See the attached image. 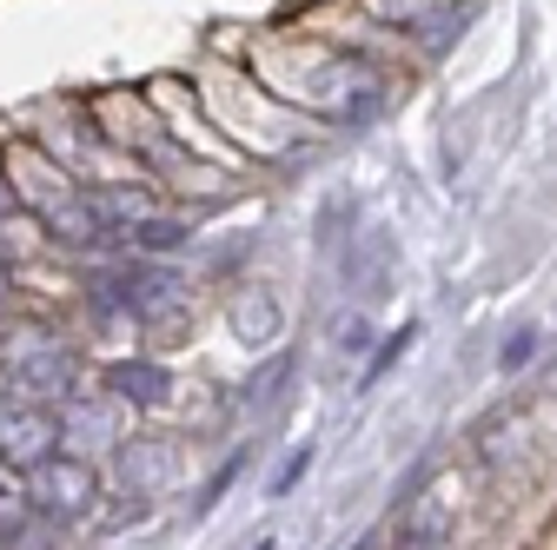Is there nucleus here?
<instances>
[{"label": "nucleus", "instance_id": "nucleus-1", "mask_svg": "<svg viewBox=\"0 0 557 550\" xmlns=\"http://www.w3.org/2000/svg\"><path fill=\"white\" fill-rule=\"evenodd\" d=\"M27 504L47 511V517H81L94 504V471H87V458H60V451L40 458L34 477H27Z\"/></svg>", "mask_w": 557, "mask_h": 550}, {"label": "nucleus", "instance_id": "nucleus-2", "mask_svg": "<svg viewBox=\"0 0 557 550\" xmlns=\"http://www.w3.org/2000/svg\"><path fill=\"white\" fill-rule=\"evenodd\" d=\"M107 292H100V305H126V312H139V318H153V325H166V318H180L186 312V286L173 279V272H126V279H100Z\"/></svg>", "mask_w": 557, "mask_h": 550}, {"label": "nucleus", "instance_id": "nucleus-3", "mask_svg": "<svg viewBox=\"0 0 557 550\" xmlns=\"http://www.w3.org/2000/svg\"><path fill=\"white\" fill-rule=\"evenodd\" d=\"M53 445H60V425L47 411H34V398H0V458L34 471L40 458H53Z\"/></svg>", "mask_w": 557, "mask_h": 550}, {"label": "nucleus", "instance_id": "nucleus-4", "mask_svg": "<svg viewBox=\"0 0 557 550\" xmlns=\"http://www.w3.org/2000/svg\"><path fill=\"white\" fill-rule=\"evenodd\" d=\"M445 504L425 491V498H418L411 511H405V524H398V550H445Z\"/></svg>", "mask_w": 557, "mask_h": 550}, {"label": "nucleus", "instance_id": "nucleus-5", "mask_svg": "<svg viewBox=\"0 0 557 550\" xmlns=\"http://www.w3.org/2000/svg\"><path fill=\"white\" fill-rule=\"evenodd\" d=\"M107 385H113L126 404H160V398H166V372H160V365H139V359L113 365V372H107Z\"/></svg>", "mask_w": 557, "mask_h": 550}, {"label": "nucleus", "instance_id": "nucleus-6", "mask_svg": "<svg viewBox=\"0 0 557 550\" xmlns=\"http://www.w3.org/2000/svg\"><path fill=\"white\" fill-rule=\"evenodd\" d=\"M166 477H173V451L160 438H147L139 451H126V485L133 491H153V485H166Z\"/></svg>", "mask_w": 557, "mask_h": 550}, {"label": "nucleus", "instance_id": "nucleus-7", "mask_svg": "<svg viewBox=\"0 0 557 550\" xmlns=\"http://www.w3.org/2000/svg\"><path fill=\"white\" fill-rule=\"evenodd\" d=\"M14 378H21V385H34V391H60L66 378H74V359H66V352H40V359L14 365Z\"/></svg>", "mask_w": 557, "mask_h": 550}, {"label": "nucleus", "instance_id": "nucleus-8", "mask_svg": "<svg viewBox=\"0 0 557 550\" xmlns=\"http://www.w3.org/2000/svg\"><path fill=\"white\" fill-rule=\"evenodd\" d=\"M385 259H392V246H385V239H372L359 259H345V272L359 279V292H366V299H379V292H385Z\"/></svg>", "mask_w": 557, "mask_h": 550}, {"label": "nucleus", "instance_id": "nucleus-9", "mask_svg": "<svg viewBox=\"0 0 557 550\" xmlns=\"http://www.w3.org/2000/svg\"><path fill=\"white\" fill-rule=\"evenodd\" d=\"M53 233L60 239H74V246H87V239H100V213H94V205H53Z\"/></svg>", "mask_w": 557, "mask_h": 550}, {"label": "nucleus", "instance_id": "nucleus-10", "mask_svg": "<svg viewBox=\"0 0 557 550\" xmlns=\"http://www.w3.org/2000/svg\"><path fill=\"white\" fill-rule=\"evenodd\" d=\"M126 239H133L139 252H166V246H180V239H186V226H173V220H133V226H126Z\"/></svg>", "mask_w": 557, "mask_h": 550}, {"label": "nucleus", "instance_id": "nucleus-11", "mask_svg": "<svg viewBox=\"0 0 557 550\" xmlns=\"http://www.w3.org/2000/svg\"><path fill=\"white\" fill-rule=\"evenodd\" d=\"M233 318H239V332H246V338H252V346H259V338H265V332H272V318H278V312H272V299H252V312H246V305H239V312H233Z\"/></svg>", "mask_w": 557, "mask_h": 550}, {"label": "nucleus", "instance_id": "nucleus-12", "mask_svg": "<svg viewBox=\"0 0 557 550\" xmlns=\"http://www.w3.org/2000/svg\"><path fill=\"white\" fill-rule=\"evenodd\" d=\"M306 464H312V451H306V445H299V451H293V458H286V464H278V471H272V498H286V491H293V485H299V477H306Z\"/></svg>", "mask_w": 557, "mask_h": 550}, {"label": "nucleus", "instance_id": "nucleus-13", "mask_svg": "<svg viewBox=\"0 0 557 550\" xmlns=\"http://www.w3.org/2000/svg\"><path fill=\"white\" fill-rule=\"evenodd\" d=\"M531 352H537V332H511V338H505V352H498V365L518 372V365H531Z\"/></svg>", "mask_w": 557, "mask_h": 550}, {"label": "nucleus", "instance_id": "nucleus-14", "mask_svg": "<svg viewBox=\"0 0 557 550\" xmlns=\"http://www.w3.org/2000/svg\"><path fill=\"white\" fill-rule=\"evenodd\" d=\"M286 372H293V365H286V359H272V365H265V372H259V378H252V391H246V398H252V404H265V398H272V391H278V385H286Z\"/></svg>", "mask_w": 557, "mask_h": 550}, {"label": "nucleus", "instance_id": "nucleus-15", "mask_svg": "<svg viewBox=\"0 0 557 550\" xmlns=\"http://www.w3.org/2000/svg\"><path fill=\"white\" fill-rule=\"evenodd\" d=\"M21 517H27V498H14L8 485H0V543H8V537L21 530Z\"/></svg>", "mask_w": 557, "mask_h": 550}, {"label": "nucleus", "instance_id": "nucleus-16", "mask_svg": "<svg viewBox=\"0 0 557 550\" xmlns=\"http://www.w3.org/2000/svg\"><path fill=\"white\" fill-rule=\"evenodd\" d=\"M338 346H345V352H359V346H366V318H359V312H352V318H338Z\"/></svg>", "mask_w": 557, "mask_h": 550}, {"label": "nucleus", "instance_id": "nucleus-17", "mask_svg": "<svg viewBox=\"0 0 557 550\" xmlns=\"http://www.w3.org/2000/svg\"><path fill=\"white\" fill-rule=\"evenodd\" d=\"M8 292H14V272H8V259H0V305H8Z\"/></svg>", "mask_w": 557, "mask_h": 550}, {"label": "nucleus", "instance_id": "nucleus-18", "mask_svg": "<svg viewBox=\"0 0 557 550\" xmlns=\"http://www.w3.org/2000/svg\"><path fill=\"white\" fill-rule=\"evenodd\" d=\"M14 213V199H8V186H0V220H8Z\"/></svg>", "mask_w": 557, "mask_h": 550}]
</instances>
